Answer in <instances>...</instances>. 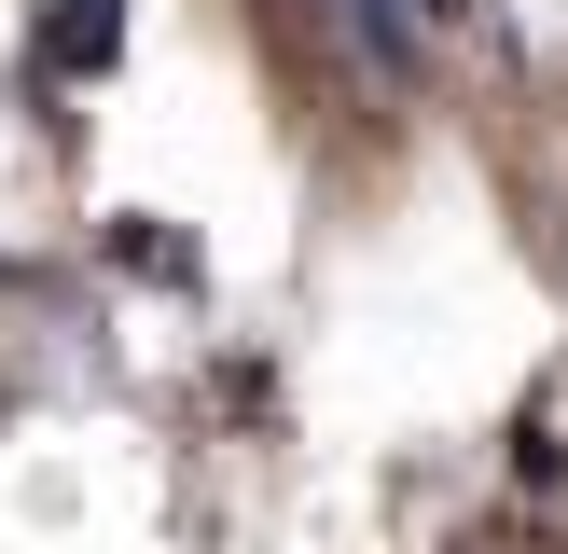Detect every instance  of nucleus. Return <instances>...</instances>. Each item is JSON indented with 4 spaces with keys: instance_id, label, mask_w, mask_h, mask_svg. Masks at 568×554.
<instances>
[{
    "instance_id": "nucleus-1",
    "label": "nucleus",
    "mask_w": 568,
    "mask_h": 554,
    "mask_svg": "<svg viewBox=\"0 0 568 554\" xmlns=\"http://www.w3.org/2000/svg\"><path fill=\"white\" fill-rule=\"evenodd\" d=\"M333 28H347V42H361V55H375V70H388V83H403V70H416V28H403V0H333Z\"/></svg>"
}]
</instances>
